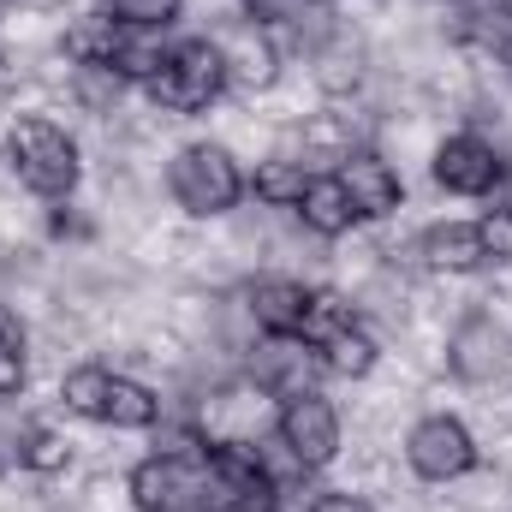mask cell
I'll return each instance as SVG.
<instances>
[{"label":"cell","instance_id":"cell-14","mask_svg":"<svg viewBox=\"0 0 512 512\" xmlns=\"http://www.w3.org/2000/svg\"><path fill=\"white\" fill-rule=\"evenodd\" d=\"M292 215H298L304 233H316V239H346V233L358 227V209H352L340 173H310V185H304V197H298Z\"/></svg>","mask_w":512,"mask_h":512},{"label":"cell","instance_id":"cell-24","mask_svg":"<svg viewBox=\"0 0 512 512\" xmlns=\"http://www.w3.org/2000/svg\"><path fill=\"white\" fill-rule=\"evenodd\" d=\"M72 90L90 114H114V102L126 96V78L114 66H72Z\"/></svg>","mask_w":512,"mask_h":512},{"label":"cell","instance_id":"cell-18","mask_svg":"<svg viewBox=\"0 0 512 512\" xmlns=\"http://www.w3.org/2000/svg\"><path fill=\"white\" fill-rule=\"evenodd\" d=\"M102 423L114 429H155L161 423V393L137 376H114L108 382V405H102Z\"/></svg>","mask_w":512,"mask_h":512},{"label":"cell","instance_id":"cell-3","mask_svg":"<svg viewBox=\"0 0 512 512\" xmlns=\"http://www.w3.org/2000/svg\"><path fill=\"white\" fill-rule=\"evenodd\" d=\"M143 90H149V102H155L161 114H179V120L215 108V102L227 96L221 42H215V36H185V42H173L167 60H161V72H155Z\"/></svg>","mask_w":512,"mask_h":512},{"label":"cell","instance_id":"cell-6","mask_svg":"<svg viewBox=\"0 0 512 512\" xmlns=\"http://www.w3.org/2000/svg\"><path fill=\"white\" fill-rule=\"evenodd\" d=\"M126 495L137 512H203V453H149L126 477Z\"/></svg>","mask_w":512,"mask_h":512},{"label":"cell","instance_id":"cell-25","mask_svg":"<svg viewBox=\"0 0 512 512\" xmlns=\"http://www.w3.org/2000/svg\"><path fill=\"white\" fill-rule=\"evenodd\" d=\"M477 245H483V262L512 268V203H495L477 215Z\"/></svg>","mask_w":512,"mask_h":512},{"label":"cell","instance_id":"cell-13","mask_svg":"<svg viewBox=\"0 0 512 512\" xmlns=\"http://www.w3.org/2000/svg\"><path fill=\"white\" fill-rule=\"evenodd\" d=\"M310 292L316 286H304L292 274H256L245 286V310H251L256 334H298L304 310H310Z\"/></svg>","mask_w":512,"mask_h":512},{"label":"cell","instance_id":"cell-9","mask_svg":"<svg viewBox=\"0 0 512 512\" xmlns=\"http://www.w3.org/2000/svg\"><path fill=\"white\" fill-rule=\"evenodd\" d=\"M322 376H328V364L304 334H262L251 346V382L262 399H298Z\"/></svg>","mask_w":512,"mask_h":512},{"label":"cell","instance_id":"cell-4","mask_svg":"<svg viewBox=\"0 0 512 512\" xmlns=\"http://www.w3.org/2000/svg\"><path fill=\"white\" fill-rule=\"evenodd\" d=\"M203 512H280V477L251 441L203 447Z\"/></svg>","mask_w":512,"mask_h":512},{"label":"cell","instance_id":"cell-2","mask_svg":"<svg viewBox=\"0 0 512 512\" xmlns=\"http://www.w3.org/2000/svg\"><path fill=\"white\" fill-rule=\"evenodd\" d=\"M6 155H12V173L30 197L42 203H66L84 179V155H78V137L54 120H18L6 131Z\"/></svg>","mask_w":512,"mask_h":512},{"label":"cell","instance_id":"cell-16","mask_svg":"<svg viewBox=\"0 0 512 512\" xmlns=\"http://www.w3.org/2000/svg\"><path fill=\"white\" fill-rule=\"evenodd\" d=\"M304 185H310V167L298 155H268V161H256V173H245V191L262 209H298Z\"/></svg>","mask_w":512,"mask_h":512},{"label":"cell","instance_id":"cell-5","mask_svg":"<svg viewBox=\"0 0 512 512\" xmlns=\"http://www.w3.org/2000/svg\"><path fill=\"white\" fill-rule=\"evenodd\" d=\"M274 441H280V453H286L292 471L316 477V471H328V465L340 459V447H346V417H340V405H334L322 387H310V393H298V399H280V411H274Z\"/></svg>","mask_w":512,"mask_h":512},{"label":"cell","instance_id":"cell-30","mask_svg":"<svg viewBox=\"0 0 512 512\" xmlns=\"http://www.w3.org/2000/svg\"><path fill=\"white\" fill-rule=\"evenodd\" d=\"M495 54H501V72L512 78V24H507V36H501V48H495Z\"/></svg>","mask_w":512,"mask_h":512},{"label":"cell","instance_id":"cell-10","mask_svg":"<svg viewBox=\"0 0 512 512\" xmlns=\"http://www.w3.org/2000/svg\"><path fill=\"white\" fill-rule=\"evenodd\" d=\"M507 358H512V340H507V328L495 322V310H471V316H459V328L447 334V370L465 387L495 382V376L507 370Z\"/></svg>","mask_w":512,"mask_h":512},{"label":"cell","instance_id":"cell-31","mask_svg":"<svg viewBox=\"0 0 512 512\" xmlns=\"http://www.w3.org/2000/svg\"><path fill=\"white\" fill-rule=\"evenodd\" d=\"M507 203H512V179H507Z\"/></svg>","mask_w":512,"mask_h":512},{"label":"cell","instance_id":"cell-17","mask_svg":"<svg viewBox=\"0 0 512 512\" xmlns=\"http://www.w3.org/2000/svg\"><path fill=\"white\" fill-rule=\"evenodd\" d=\"M120 42H126V30H120L108 12H90V18L66 24V42H60V54H66V66H114Z\"/></svg>","mask_w":512,"mask_h":512},{"label":"cell","instance_id":"cell-21","mask_svg":"<svg viewBox=\"0 0 512 512\" xmlns=\"http://www.w3.org/2000/svg\"><path fill=\"white\" fill-rule=\"evenodd\" d=\"M108 382H114V370H108V364H78V370H66V376H60V405H66L72 417H96V423H102Z\"/></svg>","mask_w":512,"mask_h":512},{"label":"cell","instance_id":"cell-20","mask_svg":"<svg viewBox=\"0 0 512 512\" xmlns=\"http://www.w3.org/2000/svg\"><path fill=\"white\" fill-rule=\"evenodd\" d=\"M352 322H358V304H352L346 292H334V286H316V292H310V310H304V328H298V334H304L310 346H328V340H334V334H346Z\"/></svg>","mask_w":512,"mask_h":512},{"label":"cell","instance_id":"cell-29","mask_svg":"<svg viewBox=\"0 0 512 512\" xmlns=\"http://www.w3.org/2000/svg\"><path fill=\"white\" fill-rule=\"evenodd\" d=\"M24 382H30V364H24L18 352H0V405H6V399H18Z\"/></svg>","mask_w":512,"mask_h":512},{"label":"cell","instance_id":"cell-8","mask_svg":"<svg viewBox=\"0 0 512 512\" xmlns=\"http://www.w3.org/2000/svg\"><path fill=\"white\" fill-rule=\"evenodd\" d=\"M429 173H435V185H441L447 197H501L507 179H512L507 155H501L483 131H453V137H441Z\"/></svg>","mask_w":512,"mask_h":512},{"label":"cell","instance_id":"cell-12","mask_svg":"<svg viewBox=\"0 0 512 512\" xmlns=\"http://www.w3.org/2000/svg\"><path fill=\"white\" fill-rule=\"evenodd\" d=\"M221 42V60H227V90H274L280 84V42H274V30H262L251 18H239L227 36H215Z\"/></svg>","mask_w":512,"mask_h":512},{"label":"cell","instance_id":"cell-26","mask_svg":"<svg viewBox=\"0 0 512 512\" xmlns=\"http://www.w3.org/2000/svg\"><path fill=\"white\" fill-rule=\"evenodd\" d=\"M316 6H328V0H239V12L262 24V30H292V24H304Z\"/></svg>","mask_w":512,"mask_h":512},{"label":"cell","instance_id":"cell-15","mask_svg":"<svg viewBox=\"0 0 512 512\" xmlns=\"http://www.w3.org/2000/svg\"><path fill=\"white\" fill-rule=\"evenodd\" d=\"M417 256H423L429 274H477V268H489L483 245H477V221H435V227H423Z\"/></svg>","mask_w":512,"mask_h":512},{"label":"cell","instance_id":"cell-19","mask_svg":"<svg viewBox=\"0 0 512 512\" xmlns=\"http://www.w3.org/2000/svg\"><path fill=\"white\" fill-rule=\"evenodd\" d=\"M322 352V364H328V376H346V382H364L376 364H382V340L364 328V322H352L346 334H334L328 346H316Z\"/></svg>","mask_w":512,"mask_h":512},{"label":"cell","instance_id":"cell-22","mask_svg":"<svg viewBox=\"0 0 512 512\" xmlns=\"http://www.w3.org/2000/svg\"><path fill=\"white\" fill-rule=\"evenodd\" d=\"M18 465L36 471V477H54V471L72 465V441L48 423H30V429H18Z\"/></svg>","mask_w":512,"mask_h":512},{"label":"cell","instance_id":"cell-7","mask_svg":"<svg viewBox=\"0 0 512 512\" xmlns=\"http://www.w3.org/2000/svg\"><path fill=\"white\" fill-rule=\"evenodd\" d=\"M477 435L459 423V417H447V411H429V417H417L411 423V435H405V465H411V477H423V483H459V477H471L477 471Z\"/></svg>","mask_w":512,"mask_h":512},{"label":"cell","instance_id":"cell-1","mask_svg":"<svg viewBox=\"0 0 512 512\" xmlns=\"http://www.w3.org/2000/svg\"><path fill=\"white\" fill-rule=\"evenodd\" d=\"M167 197L191 215V221H215V215H233L245 203V167L227 143H185L173 161H167Z\"/></svg>","mask_w":512,"mask_h":512},{"label":"cell","instance_id":"cell-23","mask_svg":"<svg viewBox=\"0 0 512 512\" xmlns=\"http://www.w3.org/2000/svg\"><path fill=\"white\" fill-rule=\"evenodd\" d=\"M102 12L120 24V30H167L179 12H185V0H102Z\"/></svg>","mask_w":512,"mask_h":512},{"label":"cell","instance_id":"cell-27","mask_svg":"<svg viewBox=\"0 0 512 512\" xmlns=\"http://www.w3.org/2000/svg\"><path fill=\"white\" fill-rule=\"evenodd\" d=\"M304 512H376V507H370L364 495H352V489H316Z\"/></svg>","mask_w":512,"mask_h":512},{"label":"cell","instance_id":"cell-28","mask_svg":"<svg viewBox=\"0 0 512 512\" xmlns=\"http://www.w3.org/2000/svg\"><path fill=\"white\" fill-rule=\"evenodd\" d=\"M0 352H30V328H24V316L12 310V304H0Z\"/></svg>","mask_w":512,"mask_h":512},{"label":"cell","instance_id":"cell-11","mask_svg":"<svg viewBox=\"0 0 512 512\" xmlns=\"http://www.w3.org/2000/svg\"><path fill=\"white\" fill-rule=\"evenodd\" d=\"M334 173H340V185H346L358 221H387V215L405 203V179H399V167L387 161L382 149H370V143L346 149V155L334 161Z\"/></svg>","mask_w":512,"mask_h":512}]
</instances>
